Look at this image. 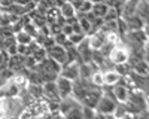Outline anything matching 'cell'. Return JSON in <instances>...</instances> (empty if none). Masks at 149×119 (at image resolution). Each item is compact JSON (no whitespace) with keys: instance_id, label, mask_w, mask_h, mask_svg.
<instances>
[{"instance_id":"6da1fadb","label":"cell","mask_w":149,"mask_h":119,"mask_svg":"<svg viewBox=\"0 0 149 119\" xmlns=\"http://www.w3.org/2000/svg\"><path fill=\"white\" fill-rule=\"evenodd\" d=\"M24 110V106L19 100V97H2L0 100V113L5 118H14L19 116Z\"/></svg>"},{"instance_id":"7a4b0ae2","label":"cell","mask_w":149,"mask_h":119,"mask_svg":"<svg viewBox=\"0 0 149 119\" xmlns=\"http://www.w3.org/2000/svg\"><path fill=\"white\" fill-rule=\"evenodd\" d=\"M128 58H130V49L127 46H118V45L112 48V51L107 55V59L112 63V66L127 63Z\"/></svg>"},{"instance_id":"3957f363","label":"cell","mask_w":149,"mask_h":119,"mask_svg":"<svg viewBox=\"0 0 149 119\" xmlns=\"http://www.w3.org/2000/svg\"><path fill=\"white\" fill-rule=\"evenodd\" d=\"M46 57L52 58L54 61H57L60 66H63L64 63L69 61L66 48H64V46H61V45H57V43H54L52 46L46 48Z\"/></svg>"},{"instance_id":"277c9868","label":"cell","mask_w":149,"mask_h":119,"mask_svg":"<svg viewBox=\"0 0 149 119\" xmlns=\"http://www.w3.org/2000/svg\"><path fill=\"white\" fill-rule=\"evenodd\" d=\"M42 98L46 101H60L61 97L58 94L55 80H48L42 83Z\"/></svg>"},{"instance_id":"5b68a950","label":"cell","mask_w":149,"mask_h":119,"mask_svg":"<svg viewBox=\"0 0 149 119\" xmlns=\"http://www.w3.org/2000/svg\"><path fill=\"white\" fill-rule=\"evenodd\" d=\"M60 76L67 77L70 80H76L79 79V61H67L61 66L60 68Z\"/></svg>"},{"instance_id":"8992f818","label":"cell","mask_w":149,"mask_h":119,"mask_svg":"<svg viewBox=\"0 0 149 119\" xmlns=\"http://www.w3.org/2000/svg\"><path fill=\"white\" fill-rule=\"evenodd\" d=\"M55 85H57V89H58V94H60L61 98H66V97H69V95H72L73 80L58 75L57 79H55Z\"/></svg>"},{"instance_id":"52a82bcc","label":"cell","mask_w":149,"mask_h":119,"mask_svg":"<svg viewBox=\"0 0 149 119\" xmlns=\"http://www.w3.org/2000/svg\"><path fill=\"white\" fill-rule=\"evenodd\" d=\"M110 91H112V94H113V97L118 103H125L128 95H130V88L127 85H124V83H121V82L113 85V86H110Z\"/></svg>"},{"instance_id":"ba28073f","label":"cell","mask_w":149,"mask_h":119,"mask_svg":"<svg viewBox=\"0 0 149 119\" xmlns=\"http://www.w3.org/2000/svg\"><path fill=\"white\" fill-rule=\"evenodd\" d=\"M119 80H121V75L116 70H113V67L103 71V83L106 86H113L116 83H119Z\"/></svg>"},{"instance_id":"9c48e42d","label":"cell","mask_w":149,"mask_h":119,"mask_svg":"<svg viewBox=\"0 0 149 119\" xmlns=\"http://www.w3.org/2000/svg\"><path fill=\"white\" fill-rule=\"evenodd\" d=\"M58 9H60V15L63 17V18H66V19L76 17V10H74V8H73L72 2H64V3L61 5Z\"/></svg>"},{"instance_id":"30bf717a","label":"cell","mask_w":149,"mask_h":119,"mask_svg":"<svg viewBox=\"0 0 149 119\" xmlns=\"http://www.w3.org/2000/svg\"><path fill=\"white\" fill-rule=\"evenodd\" d=\"M148 0H139L137 8H136V15H137L143 22H148Z\"/></svg>"},{"instance_id":"8fae6325","label":"cell","mask_w":149,"mask_h":119,"mask_svg":"<svg viewBox=\"0 0 149 119\" xmlns=\"http://www.w3.org/2000/svg\"><path fill=\"white\" fill-rule=\"evenodd\" d=\"M109 6L104 3V2H97V3H93V8H91V12L97 17V18H103L106 15Z\"/></svg>"},{"instance_id":"7c38bea8","label":"cell","mask_w":149,"mask_h":119,"mask_svg":"<svg viewBox=\"0 0 149 119\" xmlns=\"http://www.w3.org/2000/svg\"><path fill=\"white\" fill-rule=\"evenodd\" d=\"M14 37H15V42H17V43H21V45H29V43L33 40L31 36H30V34H27L24 30L17 31V33L14 34Z\"/></svg>"},{"instance_id":"4fadbf2b","label":"cell","mask_w":149,"mask_h":119,"mask_svg":"<svg viewBox=\"0 0 149 119\" xmlns=\"http://www.w3.org/2000/svg\"><path fill=\"white\" fill-rule=\"evenodd\" d=\"M90 82L93 83V85L102 88L104 85V83H103V71L102 70H94L93 75L90 76Z\"/></svg>"},{"instance_id":"5bb4252c","label":"cell","mask_w":149,"mask_h":119,"mask_svg":"<svg viewBox=\"0 0 149 119\" xmlns=\"http://www.w3.org/2000/svg\"><path fill=\"white\" fill-rule=\"evenodd\" d=\"M85 37H86V34H84V33H72V34H69V36H67V40H69L72 45L76 46V45H78V43H81Z\"/></svg>"},{"instance_id":"9a60e30c","label":"cell","mask_w":149,"mask_h":119,"mask_svg":"<svg viewBox=\"0 0 149 119\" xmlns=\"http://www.w3.org/2000/svg\"><path fill=\"white\" fill-rule=\"evenodd\" d=\"M94 116H97V112L94 107L82 106V118H94Z\"/></svg>"},{"instance_id":"2e32d148","label":"cell","mask_w":149,"mask_h":119,"mask_svg":"<svg viewBox=\"0 0 149 119\" xmlns=\"http://www.w3.org/2000/svg\"><path fill=\"white\" fill-rule=\"evenodd\" d=\"M54 40H55V43L57 45H61V46H64L69 40H67V36L64 34V33H57V34H54Z\"/></svg>"},{"instance_id":"e0dca14e","label":"cell","mask_w":149,"mask_h":119,"mask_svg":"<svg viewBox=\"0 0 149 119\" xmlns=\"http://www.w3.org/2000/svg\"><path fill=\"white\" fill-rule=\"evenodd\" d=\"M15 3V0H0V9H6Z\"/></svg>"},{"instance_id":"ac0fdd59","label":"cell","mask_w":149,"mask_h":119,"mask_svg":"<svg viewBox=\"0 0 149 119\" xmlns=\"http://www.w3.org/2000/svg\"><path fill=\"white\" fill-rule=\"evenodd\" d=\"M33 0H15V3H18V5H22V6H27L29 3H31Z\"/></svg>"},{"instance_id":"d6986e66","label":"cell","mask_w":149,"mask_h":119,"mask_svg":"<svg viewBox=\"0 0 149 119\" xmlns=\"http://www.w3.org/2000/svg\"><path fill=\"white\" fill-rule=\"evenodd\" d=\"M91 3H97V2H103V0H90Z\"/></svg>"}]
</instances>
